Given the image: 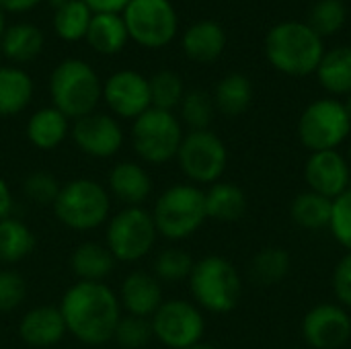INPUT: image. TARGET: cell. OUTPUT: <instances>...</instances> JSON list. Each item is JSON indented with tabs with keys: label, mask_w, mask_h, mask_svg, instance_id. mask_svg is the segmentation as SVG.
Instances as JSON below:
<instances>
[{
	"label": "cell",
	"mask_w": 351,
	"mask_h": 349,
	"mask_svg": "<svg viewBox=\"0 0 351 349\" xmlns=\"http://www.w3.org/2000/svg\"><path fill=\"white\" fill-rule=\"evenodd\" d=\"M66 331L84 346H103L113 339L123 315L119 296L105 282H76L58 304Z\"/></svg>",
	"instance_id": "obj_1"
},
{
	"label": "cell",
	"mask_w": 351,
	"mask_h": 349,
	"mask_svg": "<svg viewBox=\"0 0 351 349\" xmlns=\"http://www.w3.org/2000/svg\"><path fill=\"white\" fill-rule=\"evenodd\" d=\"M325 56L323 37L308 23L284 21L271 27L265 37V58L282 74H315Z\"/></svg>",
	"instance_id": "obj_2"
},
{
	"label": "cell",
	"mask_w": 351,
	"mask_h": 349,
	"mask_svg": "<svg viewBox=\"0 0 351 349\" xmlns=\"http://www.w3.org/2000/svg\"><path fill=\"white\" fill-rule=\"evenodd\" d=\"M187 284L193 302L212 315L232 313L243 296V278L237 265L222 255H208L195 261Z\"/></svg>",
	"instance_id": "obj_3"
},
{
	"label": "cell",
	"mask_w": 351,
	"mask_h": 349,
	"mask_svg": "<svg viewBox=\"0 0 351 349\" xmlns=\"http://www.w3.org/2000/svg\"><path fill=\"white\" fill-rule=\"evenodd\" d=\"M150 212L158 237L173 243L191 239L208 220L204 189L193 183H175L167 187L156 197Z\"/></svg>",
	"instance_id": "obj_4"
},
{
	"label": "cell",
	"mask_w": 351,
	"mask_h": 349,
	"mask_svg": "<svg viewBox=\"0 0 351 349\" xmlns=\"http://www.w3.org/2000/svg\"><path fill=\"white\" fill-rule=\"evenodd\" d=\"M111 202L105 185L90 177H76L60 187L51 210L66 228L88 232L107 224L111 218Z\"/></svg>",
	"instance_id": "obj_5"
},
{
	"label": "cell",
	"mask_w": 351,
	"mask_h": 349,
	"mask_svg": "<svg viewBox=\"0 0 351 349\" xmlns=\"http://www.w3.org/2000/svg\"><path fill=\"white\" fill-rule=\"evenodd\" d=\"M49 95L58 111L68 119H80L97 111V105L103 99V82L93 66L70 58L53 68L49 76Z\"/></svg>",
	"instance_id": "obj_6"
},
{
	"label": "cell",
	"mask_w": 351,
	"mask_h": 349,
	"mask_svg": "<svg viewBox=\"0 0 351 349\" xmlns=\"http://www.w3.org/2000/svg\"><path fill=\"white\" fill-rule=\"evenodd\" d=\"M158 239L152 212L142 208H121L111 214L105 226V247L117 263H136L150 255Z\"/></svg>",
	"instance_id": "obj_7"
},
{
	"label": "cell",
	"mask_w": 351,
	"mask_h": 349,
	"mask_svg": "<svg viewBox=\"0 0 351 349\" xmlns=\"http://www.w3.org/2000/svg\"><path fill=\"white\" fill-rule=\"evenodd\" d=\"M183 136L181 119L173 111L150 107L132 123V146L146 165H165L175 160Z\"/></svg>",
	"instance_id": "obj_8"
},
{
	"label": "cell",
	"mask_w": 351,
	"mask_h": 349,
	"mask_svg": "<svg viewBox=\"0 0 351 349\" xmlns=\"http://www.w3.org/2000/svg\"><path fill=\"white\" fill-rule=\"evenodd\" d=\"M351 136V119L346 103L335 97L313 101L298 119L300 144L311 152L337 150Z\"/></svg>",
	"instance_id": "obj_9"
},
{
	"label": "cell",
	"mask_w": 351,
	"mask_h": 349,
	"mask_svg": "<svg viewBox=\"0 0 351 349\" xmlns=\"http://www.w3.org/2000/svg\"><path fill=\"white\" fill-rule=\"evenodd\" d=\"M175 160L189 183L197 187H210L222 181V175L228 167V148L212 130H193L183 136Z\"/></svg>",
	"instance_id": "obj_10"
},
{
	"label": "cell",
	"mask_w": 351,
	"mask_h": 349,
	"mask_svg": "<svg viewBox=\"0 0 351 349\" xmlns=\"http://www.w3.org/2000/svg\"><path fill=\"white\" fill-rule=\"evenodd\" d=\"M152 335L169 349H185L199 344L206 333L204 311L189 300L169 298L150 317Z\"/></svg>",
	"instance_id": "obj_11"
},
{
	"label": "cell",
	"mask_w": 351,
	"mask_h": 349,
	"mask_svg": "<svg viewBox=\"0 0 351 349\" xmlns=\"http://www.w3.org/2000/svg\"><path fill=\"white\" fill-rule=\"evenodd\" d=\"M128 35L142 47H165L177 35V12L171 0H132L123 10Z\"/></svg>",
	"instance_id": "obj_12"
},
{
	"label": "cell",
	"mask_w": 351,
	"mask_h": 349,
	"mask_svg": "<svg viewBox=\"0 0 351 349\" xmlns=\"http://www.w3.org/2000/svg\"><path fill=\"white\" fill-rule=\"evenodd\" d=\"M70 138L82 154L101 160L113 158L123 146V130L119 121L113 115L99 111L74 119Z\"/></svg>",
	"instance_id": "obj_13"
},
{
	"label": "cell",
	"mask_w": 351,
	"mask_h": 349,
	"mask_svg": "<svg viewBox=\"0 0 351 349\" xmlns=\"http://www.w3.org/2000/svg\"><path fill=\"white\" fill-rule=\"evenodd\" d=\"M302 337L313 349H339L351 339V315L337 302L313 306L302 319Z\"/></svg>",
	"instance_id": "obj_14"
},
{
	"label": "cell",
	"mask_w": 351,
	"mask_h": 349,
	"mask_svg": "<svg viewBox=\"0 0 351 349\" xmlns=\"http://www.w3.org/2000/svg\"><path fill=\"white\" fill-rule=\"evenodd\" d=\"M103 99L113 115L121 119H136L152 107L150 84L136 70H119L103 84Z\"/></svg>",
	"instance_id": "obj_15"
},
{
	"label": "cell",
	"mask_w": 351,
	"mask_h": 349,
	"mask_svg": "<svg viewBox=\"0 0 351 349\" xmlns=\"http://www.w3.org/2000/svg\"><path fill=\"white\" fill-rule=\"evenodd\" d=\"M304 181L311 191L337 200L351 187V165L339 150L311 152L304 163Z\"/></svg>",
	"instance_id": "obj_16"
},
{
	"label": "cell",
	"mask_w": 351,
	"mask_h": 349,
	"mask_svg": "<svg viewBox=\"0 0 351 349\" xmlns=\"http://www.w3.org/2000/svg\"><path fill=\"white\" fill-rule=\"evenodd\" d=\"M107 191L111 200L123 208H142L152 193V177L144 165L136 160H119L107 175Z\"/></svg>",
	"instance_id": "obj_17"
},
{
	"label": "cell",
	"mask_w": 351,
	"mask_h": 349,
	"mask_svg": "<svg viewBox=\"0 0 351 349\" xmlns=\"http://www.w3.org/2000/svg\"><path fill=\"white\" fill-rule=\"evenodd\" d=\"M117 296H119L121 311L125 315L144 317V319H150L165 302L162 284L154 278V274H148L144 269H136L128 274L121 282Z\"/></svg>",
	"instance_id": "obj_18"
},
{
	"label": "cell",
	"mask_w": 351,
	"mask_h": 349,
	"mask_svg": "<svg viewBox=\"0 0 351 349\" xmlns=\"http://www.w3.org/2000/svg\"><path fill=\"white\" fill-rule=\"evenodd\" d=\"M66 323L58 306H35L27 311L19 323L21 339L35 349H47L58 346L66 335Z\"/></svg>",
	"instance_id": "obj_19"
},
{
	"label": "cell",
	"mask_w": 351,
	"mask_h": 349,
	"mask_svg": "<svg viewBox=\"0 0 351 349\" xmlns=\"http://www.w3.org/2000/svg\"><path fill=\"white\" fill-rule=\"evenodd\" d=\"M226 47V33L216 21H197L183 35V51L197 64L216 62Z\"/></svg>",
	"instance_id": "obj_20"
},
{
	"label": "cell",
	"mask_w": 351,
	"mask_h": 349,
	"mask_svg": "<svg viewBox=\"0 0 351 349\" xmlns=\"http://www.w3.org/2000/svg\"><path fill=\"white\" fill-rule=\"evenodd\" d=\"M70 119L51 105L37 109L29 117L25 136L39 150H56L70 136Z\"/></svg>",
	"instance_id": "obj_21"
},
{
	"label": "cell",
	"mask_w": 351,
	"mask_h": 349,
	"mask_svg": "<svg viewBox=\"0 0 351 349\" xmlns=\"http://www.w3.org/2000/svg\"><path fill=\"white\" fill-rule=\"evenodd\" d=\"M206 214L208 220L222 222V224H232L245 218L249 202L247 193L230 181H218L210 185L206 191Z\"/></svg>",
	"instance_id": "obj_22"
},
{
	"label": "cell",
	"mask_w": 351,
	"mask_h": 349,
	"mask_svg": "<svg viewBox=\"0 0 351 349\" xmlns=\"http://www.w3.org/2000/svg\"><path fill=\"white\" fill-rule=\"evenodd\" d=\"M115 257L105 243L86 241L70 255V269L78 282H105L115 269Z\"/></svg>",
	"instance_id": "obj_23"
},
{
	"label": "cell",
	"mask_w": 351,
	"mask_h": 349,
	"mask_svg": "<svg viewBox=\"0 0 351 349\" xmlns=\"http://www.w3.org/2000/svg\"><path fill=\"white\" fill-rule=\"evenodd\" d=\"M33 99L31 76L16 66H0V117H10L29 107Z\"/></svg>",
	"instance_id": "obj_24"
},
{
	"label": "cell",
	"mask_w": 351,
	"mask_h": 349,
	"mask_svg": "<svg viewBox=\"0 0 351 349\" xmlns=\"http://www.w3.org/2000/svg\"><path fill=\"white\" fill-rule=\"evenodd\" d=\"M317 78L321 86L337 97H350L351 95V47H335L331 51H325L319 68Z\"/></svg>",
	"instance_id": "obj_25"
},
{
	"label": "cell",
	"mask_w": 351,
	"mask_h": 349,
	"mask_svg": "<svg viewBox=\"0 0 351 349\" xmlns=\"http://www.w3.org/2000/svg\"><path fill=\"white\" fill-rule=\"evenodd\" d=\"M35 234L29 224L16 216H8L0 222V263L16 265L35 251Z\"/></svg>",
	"instance_id": "obj_26"
},
{
	"label": "cell",
	"mask_w": 351,
	"mask_h": 349,
	"mask_svg": "<svg viewBox=\"0 0 351 349\" xmlns=\"http://www.w3.org/2000/svg\"><path fill=\"white\" fill-rule=\"evenodd\" d=\"M212 99H214L216 111H220L226 117H239L253 103V84L245 74H239V72L226 74L216 84Z\"/></svg>",
	"instance_id": "obj_27"
},
{
	"label": "cell",
	"mask_w": 351,
	"mask_h": 349,
	"mask_svg": "<svg viewBox=\"0 0 351 349\" xmlns=\"http://www.w3.org/2000/svg\"><path fill=\"white\" fill-rule=\"evenodd\" d=\"M331 214H333V200L319 195L311 189L298 193L292 200L290 206V216L292 222L302 228V230H323L329 228L331 224Z\"/></svg>",
	"instance_id": "obj_28"
},
{
	"label": "cell",
	"mask_w": 351,
	"mask_h": 349,
	"mask_svg": "<svg viewBox=\"0 0 351 349\" xmlns=\"http://www.w3.org/2000/svg\"><path fill=\"white\" fill-rule=\"evenodd\" d=\"M128 29L123 23V16L111 14V12H99L93 14L88 31H86V41L90 47L99 53H117L123 49L128 41Z\"/></svg>",
	"instance_id": "obj_29"
},
{
	"label": "cell",
	"mask_w": 351,
	"mask_h": 349,
	"mask_svg": "<svg viewBox=\"0 0 351 349\" xmlns=\"http://www.w3.org/2000/svg\"><path fill=\"white\" fill-rule=\"evenodd\" d=\"M41 47H43V33L35 25H29V23L12 25L4 29L0 37L2 56L14 64H27L35 60Z\"/></svg>",
	"instance_id": "obj_30"
},
{
	"label": "cell",
	"mask_w": 351,
	"mask_h": 349,
	"mask_svg": "<svg viewBox=\"0 0 351 349\" xmlns=\"http://www.w3.org/2000/svg\"><path fill=\"white\" fill-rule=\"evenodd\" d=\"M292 269V257L282 247L261 249L249 265L251 280L259 286H276L288 278Z\"/></svg>",
	"instance_id": "obj_31"
},
{
	"label": "cell",
	"mask_w": 351,
	"mask_h": 349,
	"mask_svg": "<svg viewBox=\"0 0 351 349\" xmlns=\"http://www.w3.org/2000/svg\"><path fill=\"white\" fill-rule=\"evenodd\" d=\"M193 257L181 247L162 249L152 263V274L160 284H179L187 282L193 272Z\"/></svg>",
	"instance_id": "obj_32"
},
{
	"label": "cell",
	"mask_w": 351,
	"mask_h": 349,
	"mask_svg": "<svg viewBox=\"0 0 351 349\" xmlns=\"http://www.w3.org/2000/svg\"><path fill=\"white\" fill-rule=\"evenodd\" d=\"M93 19V10L82 0H70L64 6L56 8L53 29L66 41H78L86 37L88 25Z\"/></svg>",
	"instance_id": "obj_33"
},
{
	"label": "cell",
	"mask_w": 351,
	"mask_h": 349,
	"mask_svg": "<svg viewBox=\"0 0 351 349\" xmlns=\"http://www.w3.org/2000/svg\"><path fill=\"white\" fill-rule=\"evenodd\" d=\"M150 101L154 109L162 111H173L181 105L185 97V86L183 80L177 72L173 70H160L156 72L150 80Z\"/></svg>",
	"instance_id": "obj_34"
},
{
	"label": "cell",
	"mask_w": 351,
	"mask_h": 349,
	"mask_svg": "<svg viewBox=\"0 0 351 349\" xmlns=\"http://www.w3.org/2000/svg\"><path fill=\"white\" fill-rule=\"evenodd\" d=\"M179 109H181V121L189 128V132L210 130V123L216 113L212 95H208L202 88H193V91L185 93Z\"/></svg>",
	"instance_id": "obj_35"
},
{
	"label": "cell",
	"mask_w": 351,
	"mask_h": 349,
	"mask_svg": "<svg viewBox=\"0 0 351 349\" xmlns=\"http://www.w3.org/2000/svg\"><path fill=\"white\" fill-rule=\"evenodd\" d=\"M152 339L154 335L150 319L134 315H121L113 333V341L121 349H144Z\"/></svg>",
	"instance_id": "obj_36"
},
{
	"label": "cell",
	"mask_w": 351,
	"mask_h": 349,
	"mask_svg": "<svg viewBox=\"0 0 351 349\" xmlns=\"http://www.w3.org/2000/svg\"><path fill=\"white\" fill-rule=\"evenodd\" d=\"M346 19H348V10L341 0H319L311 10L308 25L315 29V33L325 37V35L339 33L346 25Z\"/></svg>",
	"instance_id": "obj_37"
},
{
	"label": "cell",
	"mask_w": 351,
	"mask_h": 349,
	"mask_svg": "<svg viewBox=\"0 0 351 349\" xmlns=\"http://www.w3.org/2000/svg\"><path fill=\"white\" fill-rule=\"evenodd\" d=\"M62 183L47 171H33L23 181V193L35 206H53Z\"/></svg>",
	"instance_id": "obj_38"
},
{
	"label": "cell",
	"mask_w": 351,
	"mask_h": 349,
	"mask_svg": "<svg viewBox=\"0 0 351 349\" xmlns=\"http://www.w3.org/2000/svg\"><path fill=\"white\" fill-rule=\"evenodd\" d=\"M27 298L25 278L10 267L0 269V313H10L19 309Z\"/></svg>",
	"instance_id": "obj_39"
},
{
	"label": "cell",
	"mask_w": 351,
	"mask_h": 349,
	"mask_svg": "<svg viewBox=\"0 0 351 349\" xmlns=\"http://www.w3.org/2000/svg\"><path fill=\"white\" fill-rule=\"evenodd\" d=\"M329 230L343 249L351 251V187L343 191L337 200H333Z\"/></svg>",
	"instance_id": "obj_40"
},
{
	"label": "cell",
	"mask_w": 351,
	"mask_h": 349,
	"mask_svg": "<svg viewBox=\"0 0 351 349\" xmlns=\"http://www.w3.org/2000/svg\"><path fill=\"white\" fill-rule=\"evenodd\" d=\"M333 294L337 298V304L343 309H351V251H348L335 265L333 269Z\"/></svg>",
	"instance_id": "obj_41"
},
{
	"label": "cell",
	"mask_w": 351,
	"mask_h": 349,
	"mask_svg": "<svg viewBox=\"0 0 351 349\" xmlns=\"http://www.w3.org/2000/svg\"><path fill=\"white\" fill-rule=\"evenodd\" d=\"M95 14L99 12H111V14H119L125 10V6L132 0H82Z\"/></svg>",
	"instance_id": "obj_42"
},
{
	"label": "cell",
	"mask_w": 351,
	"mask_h": 349,
	"mask_svg": "<svg viewBox=\"0 0 351 349\" xmlns=\"http://www.w3.org/2000/svg\"><path fill=\"white\" fill-rule=\"evenodd\" d=\"M12 208H14V200H12V191L8 187V183L0 177V222L8 216H12Z\"/></svg>",
	"instance_id": "obj_43"
},
{
	"label": "cell",
	"mask_w": 351,
	"mask_h": 349,
	"mask_svg": "<svg viewBox=\"0 0 351 349\" xmlns=\"http://www.w3.org/2000/svg\"><path fill=\"white\" fill-rule=\"evenodd\" d=\"M41 0H0V10L8 12H27L33 6H37Z\"/></svg>",
	"instance_id": "obj_44"
},
{
	"label": "cell",
	"mask_w": 351,
	"mask_h": 349,
	"mask_svg": "<svg viewBox=\"0 0 351 349\" xmlns=\"http://www.w3.org/2000/svg\"><path fill=\"white\" fill-rule=\"evenodd\" d=\"M185 349H218V348H216V346H212V344L199 341V344H195V346H191V348H185Z\"/></svg>",
	"instance_id": "obj_45"
},
{
	"label": "cell",
	"mask_w": 351,
	"mask_h": 349,
	"mask_svg": "<svg viewBox=\"0 0 351 349\" xmlns=\"http://www.w3.org/2000/svg\"><path fill=\"white\" fill-rule=\"evenodd\" d=\"M53 8H60V6H64L66 2H70V0H47Z\"/></svg>",
	"instance_id": "obj_46"
},
{
	"label": "cell",
	"mask_w": 351,
	"mask_h": 349,
	"mask_svg": "<svg viewBox=\"0 0 351 349\" xmlns=\"http://www.w3.org/2000/svg\"><path fill=\"white\" fill-rule=\"evenodd\" d=\"M2 33H4V14L0 10V37H2Z\"/></svg>",
	"instance_id": "obj_47"
},
{
	"label": "cell",
	"mask_w": 351,
	"mask_h": 349,
	"mask_svg": "<svg viewBox=\"0 0 351 349\" xmlns=\"http://www.w3.org/2000/svg\"><path fill=\"white\" fill-rule=\"evenodd\" d=\"M346 109H348V113H350V119H351V95L346 99Z\"/></svg>",
	"instance_id": "obj_48"
},
{
	"label": "cell",
	"mask_w": 351,
	"mask_h": 349,
	"mask_svg": "<svg viewBox=\"0 0 351 349\" xmlns=\"http://www.w3.org/2000/svg\"><path fill=\"white\" fill-rule=\"evenodd\" d=\"M346 158H348V163L351 165V138H350V144H348V154H346Z\"/></svg>",
	"instance_id": "obj_49"
},
{
	"label": "cell",
	"mask_w": 351,
	"mask_h": 349,
	"mask_svg": "<svg viewBox=\"0 0 351 349\" xmlns=\"http://www.w3.org/2000/svg\"><path fill=\"white\" fill-rule=\"evenodd\" d=\"M0 58H2V49H0Z\"/></svg>",
	"instance_id": "obj_50"
}]
</instances>
